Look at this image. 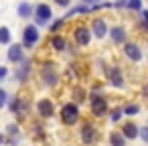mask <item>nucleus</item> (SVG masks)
<instances>
[{"mask_svg": "<svg viewBox=\"0 0 148 146\" xmlns=\"http://www.w3.org/2000/svg\"><path fill=\"white\" fill-rule=\"evenodd\" d=\"M35 16H37L39 25L47 23V21L53 16V12H51V6H47V4H39V6H37V10H35Z\"/></svg>", "mask_w": 148, "mask_h": 146, "instance_id": "obj_4", "label": "nucleus"}, {"mask_svg": "<svg viewBox=\"0 0 148 146\" xmlns=\"http://www.w3.org/2000/svg\"><path fill=\"white\" fill-rule=\"evenodd\" d=\"M106 33H108L106 23H103V21H95V23H93V35H95L97 39H101V37H106Z\"/></svg>", "mask_w": 148, "mask_h": 146, "instance_id": "obj_12", "label": "nucleus"}, {"mask_svg": "<svg viewBox=\"0 0 148 146\" xmlns=\"http://www.w3.org/2000/svg\"><path fill=\"white\" fill-rule=\"evenodd\" d=\"M27 73H29V63H25V65H23V69H21V71H16V79H18V81H25Z\"/></svg>", "mask_w": 148, "mask_h": 146, "instance_id": "obj_19", "label": "nucleus"}, {"mask_svg": "<svg viewBox=\"0 0 148 146\" xmlns=\"http://www.w3.org/2000/svg\"><path fill=\"white\" fill-rule=\"evenodd\" d=\"M138 134H140L144 140H148V130H146V128H138Z\"/></svg>", "mask_w": 148, "mask_h": 146, "instance_id": "obj_25", "label": "nucleus"}, {"mask_svg": "<svg viewBox=\"0 0 148 146\" xmlns=\"http://www.w3.org/2000/svg\"><path fill=\"white\" fill-rule=\"evenodd\" d=\"M85 2H91V0H85Z\"/></svg>", "mask_w": 148, "mask_h": 146, "instance_id": "obj_30", "label": "nucleus"}, {"mask_svg": "<svg viewBox=\"0 0 148 146\" xmlns=\"http://www.w3.org/2000/svg\"><path fill=\"white\" fill-rule=\"evenodd\" d=\"M106 110H108V104H106V99L103 97H91V112H93V116H103L106 114Z\"/></svg>", "mask_w": 148, "mask_h": 146, "instance_id": "obj_3", "label": "nucleus"}, {"mask_svg": "<svg viewBox=\"0 0 148 146\" xmlns=\"http://www.w3.org/2000/svg\"><path fill=\"white\" fill-rule=\"evenodd\" d=\"M110 140H112V146H124V136H122V134H116V132H114V134L110 136Z\"/></svg>", "mask_w": 148, "mask_h": 146, "instance_id": "obj_18", "label": "nucleus"}, {"mask_svg": "<svg viewBox=\"0 0 148 146\" xmlns=\"http://www.w3.org/2000/svg\"><path fill=\"white\" fill-rule=\"evenodd\" d=\"M61 25H63V21H57V23L51 27V31H53V33H55V31H59V29H61Z\"/></svg>", "mask_w": 148, "mask_h": 146, "instance_id": "obj_26", "label": "nucleus"}, {"mask_svg": "<svg viewBox=\"0 0 148 146\" xmlns=\"http://www.w3.org/2000/svg\"><path fill=\"white\" fill-rule=\"evenodd\" d=\"M31 12H33V6H31L29 2H21V4H18V16H21V19L31 16Z\"/></svg>", "mask_w": 148, "mask_h": 146, "instance_id": "obj_15", "label": "nucleus"}, {"mask_svg": "<svg viewBox=\"0 0 148 146\" xmlns=\"http://www.w3.org/2000/svg\"><path fill=\"white\" fill-rule=\"evenodd\" d=\"M4 104H6V91H4V89H0V108H2Z\"/></svg>", "mask_w": 148, "mask_h": 146, "instance_id": "obj_23", "label": "nucleus"}, {"mask_svg": "<svg viewBox=\"0 0 148 146\" xmlns=\"http://www.w3.org/2000/svg\"><path fill=\"white\" fill-rule=\"evenodd\" d=\"M124 51H126V55H128L132 61H140V59H142V51H140V47L134 45V43H128Z\"/></svg>", "mask_w": 148, "mask_h": 146, "instance_id": "obj_7", "label": "nucleus"}, {"mask_svg": "<svg viewBox=\"0 0 148 146\" xmlns=\"http://www.w3.org/2000/svg\"><path fill=\"white\" fill-rule=\"evenodd\" d=\"M0 43H2V45H8V43H10V31H8L6 27L0 29Z\"/></svg>", "mask_w": 148, "mask_h": 146, "instance_id": "obj_17", "label": "nucleus"}, {"mask_svg": "<svg viewBox=\"0 0 148 146\" xmlns=\"http://www.w3.org/2000/svg\"><path fill=\"white\" fill-rule=\"evenodd\" d=\"M39 41V31H37V27L35 25H29L27 29H25V47H33L35 43Z\"/></svg>", "mask_w": 148, "mask_h": 146, "instance_id": "obj_2", "label": "nucleus"}, {"mask_svg": "<svg viewBox=\"0 0 148 146\" xmlns=\"http://www.w3.org/2000/svg\"><path fill=\"white\" fill-rule=\"evenodd\" d=\"M6 75H8V69L6 67H0V79H4Z\"/></svg>", "mask_w": 148, "mask_h": 146, "instance_id": "obj_27", "label": "nucleus"}, {"mask_svg": "<svg viewBox=\"0 0 148 146\" xmlns=\"http://www.w3.org/2000/svg\"><path fill=\"white\" fill-rule=\"evenodd\" d=\"M16 132H18V128H16L14 124H10V126H8V134H10V136L14 138V136H16Z\"/></svg>", "mask_w": 148, "mask_h": 146, "instance_id": "obj_24", "label": "nucleus"}, {"mask_svg": "<svg viewBox=\"0 0 148 146\" xmlns=\"http://www.w3.org/2000/svg\"><path fill=\"white\" fill-rule=\"evenodd\" d=\"M75 39H77L79 45H87L89 39H91V35H89V31H87L85 27H79V29L75 31Z\"/></svg>", "mask_w": 148, "mask_h": 146, "instance_id": "obj_9", "label": "nucleus"}, {"mask_svg": "<svg viewBox=\"0 0 148 146\" xmlns=\"http://www.w3.org/2000/svg\"><path fill=\"white\" fill-rule=\"evenodd\" d=\"M110 79H112V83H114L116 87H122V85H124V81H122V71H120L118 67H114V69H112Z\"/></svg>", "mask_w": 148, "mask_h": 146, "instance_id": "obj_13", "label": "nucleus"}, {"mask_svg": "<svg viewBox=\"0 0 148 146\" xmlns=\"http://www.w3.org/2000/svg\"><path fill=\"white\" fill-rule=\"evenodd\" d=\"M75 99H77V101H83V99H85V91L75 89Z\"/></svg>", "mask_w": 148, "mask_h": 146, "instance_id": "obj_21", "label": "nucleus"}, {"mask_svg": "<svg viewBox=\"0 0 148 146\" xmlns=\"http://www.w3.org/2000/svg\"><path fill=\"white\" fill-rule=\"evenodd\" d=\"M8 59L14 61V63H18V61L23 59V47H21V45H10V49H8Z\"/></svg>", "mask_w": 148, "mask_h": 146, "instance_id": "obj_10", "label": "nucleus"}, {"mask_svg": "<svg viewBox=\"0 0 148 146\" xmlns=\"http://www.w3.org/2000/svg\"><path fill=\"white\" fill-rule=\"evenodd\" d=\"M55 2H57L59 6H67V4L71 2V0H55Z\"/></svg>", "mask_w": 148, "mask_h": 146, "instance_id": "obj_28", "label": "nucleus"}, {"mask_svg": "<svg viewBox=\"0 0 148 146\" xmlns=\"http://www.w3.org/2000/svg\"><path fill=\"white\" fill-rule=\"evenodd\" d=\"M81 140H83L85 144H91V142L95 140V128H93L91 124L83 126V130H81Z\"/></svg>", "mask_w": 148, "mask_h": 146, "instance_id": "obj_8", "label": "nucleus"}, {"mask_svg": "<svg viewBox=\"0 0 148 146\" xmlns=\"http://www.w3.org/2000/svg\"><path fill=\"white\" fill-rule=\"evenodd\" d=\"M61 118H63V122H65L67 126H73V124L79 120V110H77V106H75V104H67V106H63V110H61Z\"/></svg>", "mask_w": 148, "mask_h": 146, "instance_id": "obj_1", "label": "nucleus"}, {"mask_svg": "<svg viewBox=\"0 0 148 146\" xmlns=\"http://www.w3.org/2000/svg\"><path fill=\"white\" fill-rule=\"evenodd\" d=\"M51 45H53V49L63 51V49H65V39H63V37H53V39H51Z\"/></svg>", "mask_w": 148, "mask_h": 146, "instance_id": "obj_16", "label": "nucleus"}, {"mask_svg": "<svg viewBox=\"0 0 148 146\" xmlns=\"http://www.w3.org/2000/svg\"><path fill=\"white\" fill-rule=\"evenodd\" d=\"M138 112H140V108H138V106L134 104V106H128V108H126V110H124L122 114H126V116H136Z\"/></svg>", "mask_w": 148, "mask_h": 146, "instance_id": "obj_20", "label": "nucleus"}, {"mask_svg": "<svg viewBox=\"0 0 148 146\" xmlns=\"http://www.w3.org/2000/svg\"><path fill=\"white\" fill-rule=\"evenodd\" d=\"M2 144H4V136H2V134H0V146H2Z\"/></svg>", "mask_w": 148, "mask_h": 146, "instance_id": "obj_29", "label": "nucleus"}, {"mask_svg": "<svg viewBox=\"0 0 148 146\" xmlns=\"http://www.w3.org/2000/svg\"><path fill=\"white\" fill-rule=\"evenodd\" d=\"M120 118H122V110H114V112H112V120H114V122H118Z\"/></svg>", "mask_w": 148, "mask_h": 146, "instance_id": "obj_22", "label": "nucleus"}, {"mask_svg": "<svg viewBox=\"0 0 148 146\" xmlns=\"http://www.w3.org/2000/svg\"><path fill=\"white\" fill-rule=\"evenodd\" d=\"M37 110H39V114L43 118H51L53 116V101L51 99H41L37 104Z\"/></svg>", "mask_w": 148, "mask_h": 146, "instance_id": "obj_5", "label": "nucleus"}, {"mask_svg": "<svg viewBox=\"0 0 148 146\" xmlns=\"http://www.w3.org/2000/svg\"><path fill=\"white\" fill-rule=\"evenodd\" d=\"M122 130H124V132H122L124 138H136V136H138V126H134V124H126Z\"/></svg>", "mask_w": 148, "mask_h": 146, "instance_id": "obj_14", "label": "nucleus"}, {"mask_svg": "<svg viewBox=\"0 0 148 146\" xmlns=\"http://www.w3.org/2000/svg\"><path fill=\"white\" fill-rule=\"evenodd\" d=\"M110 33H112V41H114V43H118V45H120V43H124V41H126V31H124L122 27H114Z\"/></svg>", "mask_w": 148, "mask_h": 146, "instance_id": "obj_11", "label": "nucleus"}, {"mask_svg": "<svg viewBox=\"0 0 148 146\" xmlns=\"http://www.w3.org/2000/svg\"><path fill=\"white\" fill-rule=\"evenodd\" d=\"M43 79H45L47 85H55L57 83V73L53 71L51 63H45V67H43Z\"/></svg>", "mask_w": 148, "mask_h": 146, "instance_id": "obj_6", "label": "nucleus"}]
</instances>
